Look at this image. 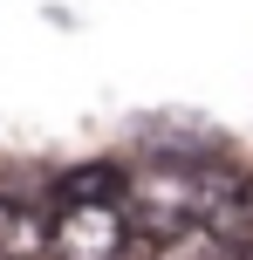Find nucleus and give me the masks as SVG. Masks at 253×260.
Listing matches in <instances>:
<instances>
[{
  "label": "nucleus",
  "mask_w": 253,
  "mask_h": 260,
  "mask_svg": "<svg viewBox=\"0 0 253 260\" xmlns=\"http://www.w3.org/2000/svg\"><path fill=\"white\" fill-rule=\"evenodd\" d=\"M41 253H55V260H123L130 253V219H123V206H55Z\"/></svg>",
  "instance_id": "nucleus-1"
},
{
  "label": "nucleus",
  "mask_w": 253,
  "mask_h": 260,
  "mask_svg": "<svg viewBox=\"0 0 253 260\" xmlns=\"http://www.w3.org/2000/svg\"><path fill=\"white\" fill-rule=\"evenodd\" d=\"M130 199V178H123V165H76L55 178V206H123Z\"/></svg>",
  "instance_id": "nucleus-2"
},
{
  "label": "nucleus",
  "mask_w": 253,
  "mask_h": 260,
  "mask_svg": "<svg viewBox=\"0 0 253 260\" xmlns=\"http://www.w3.org/2000/svg\"><path fill=\"white\" fill-rule=\"evenodd\" d=\"M48 247V212H34L27 199L0 192V260H34Z\"/></svg>",
  "instance_id": "nucleus-3"
}]
</instances>
